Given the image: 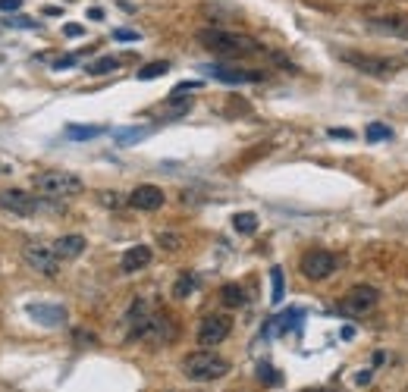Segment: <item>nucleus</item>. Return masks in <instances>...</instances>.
I'll list each match as a JSON object with an SVG mask.
<instances>
[{
    "instance_id": "obj_7",
    "label": "nucleus",
    "mask_w": 408,
    "mask_h": 392,
    "mask_svg": "<svg viewBox=\"0 0 408 392\" xmlns=\"http://www.w3.org/2000/svg\"><path fill=\"white\" fill-rule=\"evenodd\" d=\"M339 57L346 60L349 66H355L358 72H364V76H374V79H390L393 72L399 70L396 60H383V57H364V53L358 51H343Z\"/></svg>"
},
{
    "instance_id": "obj_10",
    "label": "nucleus",
    "mask_w": 408,
    "mask_h": 392,
    "mask_svg": "<svg viewBox=\"0 0 408 392\" xmlns=\"http://www.w3.org/2000/svg\"><path fill=\"white\" fill-rule=\"evenodd\" d=\"M25 263H29L32 270H38L41 276H57L60 273V254L53 251L48 245H25L22 251Z\"/></svg>"
},
{
    "instance_id": "obj_22",
    "label": "nucleus",
    "mask_w": 408,
    "mask_h": 392,
    "mask_svg": "<svg viewBox=\"0 0 408 392\" xmlns=\"http://www.w3.org/2000/svg\"><path fill=\"white\" fill-rule=\"evenodd\" d=\"M195 286H198V280L192 273H183L176 280V286H173V295H176V299H185V295H192L195 292Z\"/></svg>"
},
{
    "instance_id": "obj_2",
    "label": "nucleus",
    "mask_w": 408,
    "mask_h": 392,
    "mask_svg": "<svg viewBox=\"0 0 408 392\" xmlns=\"http://www.w3.org/2000/svg\"><path fill=\"white\" fill-rule=\"evenodd\" d=\"M198 41L207 51L220 53V57H251V53H267V47L251 35L242 32H226V29H204L198 32Z\"/></svg>"
},
{
    "instance_id": "obj_23",
    "label": "nucleus",
    "mask_w": 408,
    "mask_h": 392,
    "mask_svg": "<svg viewBox=\"0 0 408 392\" xmlns=\"http://www.w3.org/2000/svg\"><path fill=\"white\" fill-rule=\"evenodd\" d=\"M145 135H151V126H138V129L117 132V145H132V141H142Z\"/></svg>"
},
{
    "instance_id": "obj_38",
    "label": "nucleus",
    "mask_w": 408,
    "mask_h": 392,
    "mask_svg": "<svg viewBox=\"0 0 408 392\" xmlns=\"http://www.w3.org/2000/svg\"><path fill=\"white\" fill-rule=\"evenodd\" d=\"M308 392H333V389H308Z\"/></svg>"
},
{
    "instance_id": "obj_13",
    "label": "nucleus",
    "mask_w": 408,
    "mask_h": 392,
    "mask_svg": "<svg viewBox=\"0 0 408 392\" xmlns=\"http://www.w3.org/2000/svg\"><path fill=\"white\" fill-rule=\"evenodd\" d=\"M25 314H29L35 323L48 327V329H57V327H63V323H66V308L63 305H44V301L38 305V301H35V305L25 308Z\"/></svg>"
},
{
    "instance_id": "obj_5",
    "label": "nucleus",
    "mask_w": 408,
    "mask_h": 392,
    "mask_svg": "<svg viewBox=\"0 0 408 392\" xmlns=\"http://www.w3.org/2000/svg\"><path fill=\"white\" fill-rule=\"evenodd\" d=\"M380 301V292L374 286H367V282H361V286H352L349 292L339 299V314L346 317H364L371 314L374 308H377Z\"/></svg>"
},
{
    "instance_id": "obj_17",
    "label": "nucleus",
    "mask_w": 408,
    "mask_h": 392,
    "mask_svg": "<svg viewBox=\"0 0 408 392\" xmlns=\"http://www.w3.org/2000/svg\"><path fill=\"white\" fill-rule=\"evenodd\" d=\"M220 301H223L226 308H242L245 305V289L239 286V282H226V286L220 289Z\"/></svg>"
},
{
    "instance_id": "obj_27",
    "label": "nucleus",
    "mask_w": 408,
    "mask_h": 392,
    "mask_svg": "<svg viewBox=\"0 0 408 392\" xmlns=\"http://www.w3.org/2000/svg\"><path fill=\"white\" fill-rule=\"evenodd\" d=\"M157 242H160V248H166V251H179V248H183V239H179V235H157Z\"/></svg>"
},
{
    "instance_id": "obj_34",
    "label": "nucleus",
    "mask_w": 408,
    "mask_h": 392,
    "mask_svg": "<svg viewBox=\"0 0 408 392\" xmlns=\"http://www.w3.org/2000/svg\"><path fill=\"white\" fill-rule=\"evenodd\" d=\"M371 380H374V370H358V374H355V383H358V386H367Z\"/></svg>"
},
{
    "instance_id": "obj_29",
    "label": "nucleus",
    "mask_w": 408,
    "mask_h": 392,
    "mask_svg": "<svg viewBox=\"0 0 408 392\" xmlns=\"http://www.w3.org/2000/svg\"><path fill=\"white\" fill-rule=\"evenodd\" d=\"M72 339H76L79 346H82V342H85V346H95L98 336L95 333H85V329H76V333H72Z\"/></svg>"
},
{
    "instance_id": "obj_26",
    "label": "nucleus",
    "mask_w": 408,
    "mask_h": 392,
    "mask_svg": "<svg viewBox=\"0 0 408 392\" xmlns=\"http://www.w3.org/2000/svg\"><path fill=\"white\" fill-rule=\"evenodd\" d=\"M258 380L267 383V386H277V383H279V374L270 367V364H258Z\"/></svg>"
},
{
    "instance_id": "obj_9",
    "label": "nucleus",
    "mask_w": 408,
    "mask_h": 392,
    "mask_svg": "<svg viewBox=\"0 0 408 392\" xmlns=\"http://www.w3.org/2000/svg\"><path fill=\"white\" fill-rule=\"evenodd\" d=\"M230 329H232V320L226 314H207L204 320L198 323L195 336L202 346H220V342L230 336Z\"/></svg>"
},
{
    "instance_id": "obj_11",
    "label": "nucleus",
    "mask_w": 408,
    "mask_h": 392,
    "mask_svg": "<svg viewBox=\"0 0 408 392\" xmlns=\"http://www.w3.org/2000/svg\"><path fill=\"white\" fill-rule=\"evenodd\" d=\"M0 207L16 214V217H32L38 211V201L35 195L22 192V188H6V192H0Z\"/></svg>"
},
{
    "instance_id": "obj_20",
    "label": "nucleus",
    "mask_w": 408,
    "mask_h": 392,
    "mask_svg": "<svg viewBox=\"0 0 408 392\" xmlns=\"http://www.w3.org/2000/svg\"><path fill=\"white\" fill-rule=\"evenodd\" d=\"M166 72H170V63H166V60H154V63H145L142 70H138V79H142V82H151V79L166 76Z\"/></svg>"
},
{
    "instance_id": "obj_25",
    "label": "nucleus",
    "mask_w": 408,
    "mask_h": 392,
    "mask_svg": "<svg viewBox=\"0 0 408 392\" xmlns=\"http://www.w3.org/2000/svg\"><path fill=\"white\" fill-rule=\"evenodd\" d=\"M270 282H273L270 301H273V305H279V301H283V270H279V267L270 270Z\"/></svg>"
},
{
    "instance_id": "obj_32",
    "label": "nucleus",
    "mask_w": 408,
    "mask_h": 392,
    "mask_svg": "<svg viewBox=\"0 0 408 392\" xmlns=\"http://www.w3.org/2000/svg\"><path fill=\"white\" fill-rule=\"evenodd\" d=\"M66 35H70V38H82L85 35V25H79V22H70V25H66Z\"/></svg>"
},
{
    "instance_id": "obj_35",
    "label": "nucleus",
    "mask_w": 408,
    "mask_h": 392,
    "mask_svg": "<svg viewBox=\"0 0 408 392\" xmlns=\"http://www.w3.org/2000/svg\"><path fill=\"white\" fill-rule=\"evenodd\" d=\"M6 25H16V29H35V22H32V19H10Z\"/></svg>"
},
{
    "instance_id": "obj_19",
    "label": "nucleus",
    "mask_w": 408,
    "mask_h": 392,
    "mask_svg": "<svg viewBox=\"0 0 408 392\" xmlns=\"http://www.w3.org/2000/svg\"><path fill=\"white\" fill-rule=\"evenodd\" d=\"M232 229H236L239 235H251L258 229V217L251 211H245V214H236L232 217Z\"/></svg>"
},
{
    "instance_id": "obj_14",
    "label": "nucleus",
    "mask_w": 408,
    "mask_h": 392,
    "mask_svg": "<svg viewBox=\"0 0 408 392\" xmlns=\"http://www.w3.org/2000/svg\"><path fill=\"white\" fill-rule=\"evenodd\" d=\"M164 201H166V195H164V188H157V185H138L136 192L129 195V204L136 207V211H160Z\"/></svg>"
},
{
    "instance_id": "obj_31",
    "label": "nucleus",
    "mask_w": 408,
    "mask_h": 392,
    "mask_svg": "<svg viewBox=\"0 0 408 392\" xmlns=\"http://www.w3.org/2000/svg\"><path fill=\"white\" fill-rule=\"evenodd\" d=\"M22 10V0H0V13H16Z\"/></svg>"
},
{
    "instance_id": "obj_16",
    "label": "nucleus",
    "mask_w": 408,
    "mask_h": 392,
    "mask_svg": "<svg viewBox=\"0 0 408 392\" xmlns=\"http://www.w3.org/2000/svg\"><path fill=\"white\" fill-rule=\"evenodd\" d=\"M51 248L60 254V261H76L88 245H85V235H60Z\"/></svg>"
},
{
    "instance_id": "obj_8",
    "label": "nucleus",
    "mask_w": 408,
    "mask_h": 392,
    "mask_svg": "<svg viewBox=\"0 0 408 392\" xmlns=\"http://www.w3.org/2000/svg\"><path fill=\"white\" fill-rule=\"evenodd\" d=\"M202 72L213 76L223 85H249V82H264L267 79L264 70H242V66H226V63H207L202 66Z\"/></svg>"
},
{
    "instance_id": "obj_24",
    "label": "nucleus",
    "mask_w": 408,
    "mask_h": 392,
    "mask_svg": "<svg viewBox=\"0 0 408 392\" xmlns=\"http://www.w3.org/2000/svg\"><path fill=\"white\" fill-rule=\"evenodd\" d=\"M364 138L367 141H386V138H393V129H390V126H383V123H371L364 129Z\"/></svg>"
},
{
    "instance_id": "obj_37",
    "label": "nucleus",
    "mask_w": 408,
    "mask_h": 392,
    "mask_svg": "<svg viewBox=\"0 0 408 392\" xmlns=\"http://www.w3.org/2000/svg\"><path fill=\"white\" fill-rule=\"evenodd\" d=\"M6 173H10V166H4V164H0V176H6Z\"/></svg>"
},
{
    "instance_id": "obj_36",
    "label": "nucleus",
    "mask_w": 408,
    "mask_h": 392,
    "mask_svg": "<svg viewBox=\"0 0 408 392\" xmlns=\"http://www.w3.org/2000/svg\"><path fill=\"white\" fill-rule=\"evenodd\" d=\"M330 138H352L349 129H330Z\"/></svg>"
},
{
    "instance_id": "obj_3",
    "label": "nucleus",
    "mask_w": 408,
    "mask_h": 392,
    "mask_svg": "<svg viewBox=\"0 0 408 392\" xmlns=\"http://www.w3.org/2000/svg\"><path fill=\"white\" fill-rule=\"evenodd\" d=\"M183 374L195 383H213L230 374V361L217 351H192L183 361Z\"/></svg>"
},
{
    "instance_id": "obj_18",
    "label": "nucleus",
    "mask_w": 408,
    "mask_h": 392,
    "mask_svg": "<svg viewBox=\"0 0 408 392\" xmlns=\"http://www.w3.org/2000/svg\"><path fill=\"white\" fill-rule=\"evenodd\" d=\"M104 132V126H66V138L70 141H88L98 138Z\"/></svg>"
},
{
    "instance_id": "obj_1",
    "label": "nucleus",
    "mask_w": 408,
    "mask_h": 392,
    "mask_svg": "<svg viewBox=\"0 0 408 392\" xmlns=\"http://www.w3.org/2000/svg\"><path fill=\"white\" fill-rule=\"evenodd\" d=\"M129 320H132V329H129L132 339H145V342H154V346H164V342L176 339V323H173V317L148 311V305L142 299L132 305Z\"/></svg>"
},
{
    "instance_id": "obj_4",
    "label": "nucleus",
    "mask_w": 408,
    "mask_h": 392,
    "mask_svg": "<svg viewBox=\"0 0 408 392\" xmlns=\"http://www.w3.org/2000/svg\"><path fill=\"white\" fill-rule=\"evenodd\" d=\"M32 182H35V192L48 195V198H72V195H79L85 188L76 173H63V170H44L32 176Z\"/></svg>"
},
{
    "instance_id": "obj_6",
    "label": "nucleus",
    "mask_w": 408,
    "mask_h": 392,
    "mask_svg": "<svg viewBox=\"0 0 408 392\" xmlns=\"http://www.w3.org/2000/svg\"><path fill=\"white\" fill-rule=\"evenodd\" d=\"M298 267H302V276L308 280H330L333 273H336L339 267V258L333 251H327V248H311V251L302 254V261H298Z\"/></svg>"
},
{
    "instance_id": "obj_15",
    "label": "nucleus",
    "mask_w": 408,
    "mask_h": 392,
    "mask_svg": "<svg viewBox=\"0 0 408 392\" xmlns=\"http://www.w3.org/2000/svg\"><path fill=\"white\" fill-rule=\"evenodd\" d=\"M154 251L148 245H132L129 251H123V258H119V270L123 273H138V270H145L151 263Z\"/></svg>"
},
{
    "instance_id": "obj_28",
    "label": "nucleus",
    "mask_w": 408,
    "mask_h": 392,
    "mask_svg": "<svg viewBox=\"0 0 408 392\" xmlns=\"http://www.w3.org/2000/svg\"><path fill=\"white\" fill-rule=\"evenodd\" d=\"M113 41H138V32H132V29H117V32H113Z\"/></svg>"
},
{
    "instance_id": "obj_33",
    "label": "nucleus",
    "mask_w": 408,
    "mask_h": 392,
    "mask_svg": "<svg viewBox=\"0 0 408 392\" xmlns=\"http://www.w3.org/2000/svg\"><path fill=\"white\" fill-rule=\"evenodd\" d=\"M70 66H76V57H60V60H53V70H70Z\"/></svg>"
},
{
    "instance_id": "obj_21",
    "label": "nucleus",
    "mask_w": 408,
    "mask_h": 392,
    "mask_svg": "<svg viewBox=\"0 0 408 392\" xmlns=\"http://www.w3.org/2000/svg\"><path fill=\"white\" fill-rule=\"evenodd\" d=\"M113 70H119V60L117 57H101V60H95V63L85 66V72H88V76H107V72H113Z\"/></svg>"
},
{
    "instance_id": "obj_30",
    "label": "nucleus",
    "mask_w": 408,
    "mask_h": 392,
    "mask_svg": "<svg viewBox=\"0 0 408 392\" xmlns=\"http://www.w3.org/2000/svg\"><path fill=\"white\" fill-rule=\"evenodd\" d=\"M101 204L104 207H119V204H123V198H119L117 192H101Z\"/></svg>"
},
{
    "instance_id": "obj_12",
    "label": "nucleus",
    "mask_w": 408,
    "mask_h": 392,
    "mask_svg": "<svg viewBox=\"0 0 408 392\" xmlns=\"http://www.w3.org/2000/svg\"><path fill=\"white\" fill-rule=\"evenodd\" d=\"M367 29H371L374 35L405 38L408 41V16H374V19H367Z\"/></svg>"
}]
</instances>
